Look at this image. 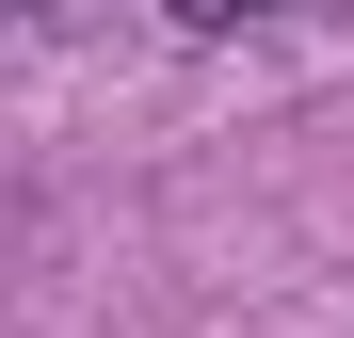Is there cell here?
<instances>
[{"mask_svg": "<svg viewBox=\"0 0 354 338\" xmlns=\"http://www.w3.org/2000/svg\"><path fill=\"white\" fill-rule=\"evenodd\" d=\"M177 32H242V17H290V0H161Z\"/></svg>", "mask_w": 354, "mask_h": 338, "instance_id": "1", "label": "cell"}, {"mask_svg": "<svg viewBox=\"0 0 354 338\" xmlns=\"http://www.w3.org/2000/svg\"><path fill=\"white\" fill-rule=\"evenodd\" d=\"M0 17H48V0H0Z\"/></svg>", "mask_w": 354, "mask_h": 338, "instance_id": "2", "label": "cell"}]
</instances>
